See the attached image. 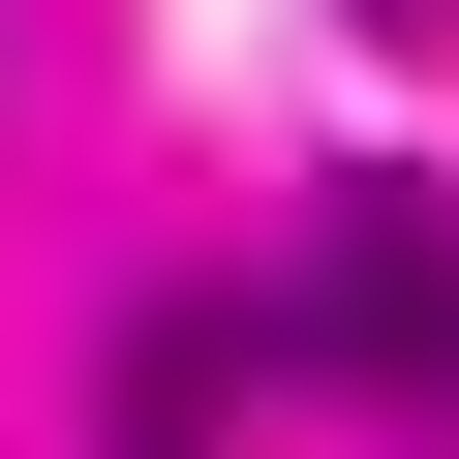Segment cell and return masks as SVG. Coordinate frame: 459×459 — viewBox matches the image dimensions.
<instances>
[{
    "instance_id": "cell-1",
    "label": "cell",
    "mask_w": 459,
    "mask_h": 459,
    "mask_svg": "<svg viewBox=\"0 0 459 459\" xmlns=\"http://www.w3.org/2000/svg\"><path fill=\"white\" fill-rule=\"evenodd\" d=\"M246 337L337 368V398H429V429H459V184H307V246L246 276Z\"/></svg>"
},
{
    "instance_id": "cell-2",
    "label": "cell",
    "mask_w": 459,
    "mask_h": 459,
    "mask_svg": "<svg viewBox=\"0 0 459 459\" xmlns=\"http://www.w3.org/2000/svg\"><path fill=\"white\" fill-rule=\"evenodd\" d=\"M214 429H246V307H153L123 337V459H214Z\"/></svg>"
}]
</instances>
